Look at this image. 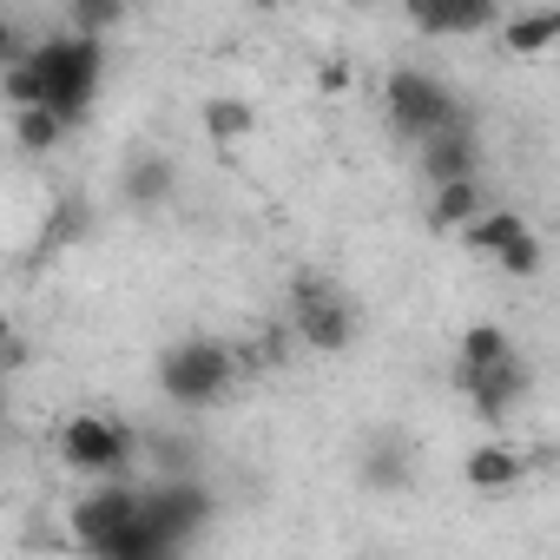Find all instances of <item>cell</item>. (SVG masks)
<instances>
[{
    "mask_svg": "<svg viewBox=\"0 0 560 560\" xmlns=\"http://www.w3.org/2000/svg\"><path fill=\"white\" fill-rule=\"evenodd\" d=\"M27 67L40 73V106H54L67 126H80L100 100V73H106V40L100 34H54L27 47Z\"/></svg>",
    "mask_w": 560,
    "mask_h": 560,
    "instance_id": "cell-1",
    "label": "cell"
},
{
    "mask_svg": "<svg viewBox=\"0 0 560 560\" xmlns=\"http://www.w3.org/2000/svg\"><path fill=\"white\" fill-rule=\"evenodd\" d=\"M237 383V350L218 337H178L159 357V389L178 409H218Z\"/></svg>",
    "mask_w": 560,
    "mask_h": 560,
    "instance_id": "cell-2",
    "label": "cell"
},
{
    "mask_svg": "<svg viewBox=\"0 0 560 560\" xmlns=\"http://www.w3.org/2000/svg\"><path fill=\"white\" fill-rule=\"evenodd\" d=\"M291 337L317 357H343L357 343V311L330 277H317V270L291 277Z\"/></svg>",
    "mask_w": 560,
    "mask_h": 560,
    "instance_id": "cell-3",
    "label": "cell"
},
{
    "mask_svg": "<svg viewBox=\"0 0 560 560\" xmlns=\"http://www.w3.org/2000/svg\"><path fill=\"white\" fill-rule=\"evenodd\" d=\"M383 100H389V126H396V139H409V145H422L429 132H442V126L462 119L455 93H448L435 73H422V67H396L389 86H383Z\"/></svg>",
    "mask_w": 560,
    "mask_h": 560,
    "instance_id": "cell-4",
    "label": "cell"
},
{
    "mask_svg": "<svg viewBox=\"0 0 560 560\" xmlns=\"http://www.w3.org/2000/svg\"><path fill=\"white\" fill-rule=\"evenodd\" d=\"M462 244L475 250V257H488V264H501L508 277H534L540 270V237H534V224L521 218V211H475L468 224H462Z\"/></svg>",
    "mask_w": 560,
    "mask_h": 560,
    "instance_id": "cell-5",
    "label": "cell"
},
{
    "mask_svg": "<svg viewBox=\"0 0 560 560\" xmlns=\"http://www.w3.org/2000/svg\"><path fill=\"white\" fill-rule=\"evenodd\" d=\"M60 462H67L73 475H93V481L126 475V468H132V435H126L113 416H73V422L60 429Z\"/></svg>",
    "mask_w": 560,
    "mask_h": 560,
    "instance_id": "cell-6",
    "label": "cell"
},
{
    "mask_svg": "<svg viewBox=\"0 0 560 560\" xmlns=\"http://www.w3.org/2000/svg\"><path fill=\"white\" fill-rule=\"evenodd\" d=\"M211 508H218V501H211V488H198L191 475H172V481L139 488V514L165 534V547H172V553H178V547L211 521Z\"/></svg>",
    "mask_w": 560,
    "mask_h": 560,
    "instance_id": "cell-7",
    "label": "cell"
},
{
    "mask_svg": "<svg viewBox=\"0 0 560 560\" xmlns=\"http://www.w3.org/2000/svg\"><path fill=\"white\" fill-rule=\"evenodd\" d=\"M132 514H139V481L106 475L100 488H86V494L73 501V540H80L86 553H106V540H113Z\"/></svg>",
    "mask_w": 560,
    "mask_h": 560,
    "instance_id": "cell-8",
    "label": "cell"
},
{
    "mask_svg": "<svg viewBox=\"0 0 560 560\" xmlns=\"http://www.w3.org/2000/svg\"><path fill=\"white\" fill-rule=\"evenodd\" d=\"M455 383H462V396L475 402L481 422H508L527 402V363H521V350L501 357V363H481V370H455Z\"/></svg>",
    "mask_w": 560,
    "mask_h": 560,
    "instance_id": "cell-9",
    "label": "cell"
},
{
    "mask_svg": "<svg viewBox=\"0 0 560 560\" xmlns=\"http://www.w3.org/2000/svg\"><path fill=\"white\" fill-rule=\"evenodd\" d=\"M402 21L435 40H462V34H488L501 21V8L494 0H402Z\"/></svg>",
    "mask_w": 560,
    "mask_h": 560,
    "instance_id": "cell-10",
    "label": "cell"
},
{
    "mask_svg": "<svg viewBox=\"0 0 560 560\" xmlns=\"http://www.w3.org/2000/svg\"><path fill=\"white\" fill-rule=\"evenodd\" d=\"M422 178L429 185H442V178H481V145H475L468 119H455V126H442V132L422 139Z\"/></svg>",
    "mask_w": 560,
    "mask_h": 560,
    "instance_id": "cell-11",
    "label": "cell"
},
{
    "mask_svg": "<svg viewBox=\"0 0 560 560\" xmlns=\"http://www.w3.org/2000/svg\"><path fill=\"white\" fill-rule=\"evenodd\" d=\"M462 475H468V488H475V494H508V488H521L527 455H521L514 442H481V448L462 462Z\"/></svg>",
    "mask_w": 560,
    "mask_h": 560,
    "instance_id": "cell-12",
    "label": "cell"
},
{
    "mask_svg": "<svg viewBox=\"0 0 560 560\" xmlns=\"http://www.w3.org/2000/svg\"><path fill=\"white\" fill-rule=\"evenodd\" d=\"M357 475H363V488H376V494H402V488H409V475H416L409 442H402V435H376V442L363 448Z\"/></svg>",
    "mask_w": 560,
    "mask_h": 560,
    "instance_id": "cell-13",
    "label": "cell"
},
{
    "mask_svg": "<svg viewBox=\"0 0 560 560\" xmlns=\"http://www.w3.org/2000/svg\"><path fill=\"white\" fill-rule=\"evenodd\" d=\"M553 40H560V8H527V14H508V27H501V47L514 60H534Z\"/></svg>",
    "mask_w": 560,
    "mask_h": 560,
    "instance_id": "cell-14",
    "label": "cell"
},
{
    "mask_svg": "<svg viewBox=\"0 0 560 560\" xmlns=\"http://www.w3.org/2000/svg\"><path fill=\"white\" fill-rule=\"evenodd\" d=\"M178 191V165L165 159V152H139L132 165H126V198L139 205V211H152V205H165Z\"/></svg>",
    "mask_w": 560,
    "mask_h": 560,
    "instance_id": "cell-15",
    "label": "cell"
},
{
    "mask_svg": "<svg viewBox=\"0 0 560 560\" xmlns=\"http://www.w3.org/2000/svg\"><path fill=\"white\" fill-rule=\"evenodd\" d=\"M205 139L211 145H244L250 132H257V106L250 100H237V93H218V100H205Z\"/></svg>",
    "mask_w": 560,
    "mask_h": 560,
    "instance_id": "cell-16",
    "label": "cell"
},
{
    "mask_svg": "<svg viewBox=\"0 0 560 560\" xmlns=\"http://www.w3.org/2000/svg\"><path fill=\"white\" fill-rule=\"evenodd\" d=\"M73 126L54 113V106H14V145L27 152V159H47V152H60V139H67Z\"/></svg>",
    "mask_w": 560,
    "mask_h": 560,
    "instance_id": "cell-17",
    "label": "cell"
},
{
    "mask_svg": "<svg viewBox=\"0 0 560 560\" xmlns=\"http://www.w3.org/2000/svg\"><path fill=\"white\" fill-rule=\"evenodd\" d=\"M475 211H481V178H442L435 205H429V224L435 231H462Z\"/></svg>",
    "mask_w": 560,
    "mask_h": 560,
    "instance_id": "cell-18",
    "label": "cell"
},
{
    "mask_svg": "<svg viewBox=\"0 0 560 560\" xmlns=\"http://www.w3.org/2000/svg\"><path fill=\"white\" fill-rule=\"evenodd\" d=\"M501 357H514V337L501 324H468L462 343H455V370H481V363H501Z\"/></svg>",
    "mask_w": 560,
    "mask_h": 560,
    "instance_id": "cell-19",
    "label": "cell"
},
{
    "mask_svg": "<svg viewBox=\"0 0 560 560\" xmlns=\"http://www.w3.org/2000/svg\"><path fill=\"white\" fill-rule=\"evenodd\" d=\"M67 8H73V34H100V40L126 21V0H67Z\"/></svg>",
    "mask_w": 560,
    "mask_h": 560,
    "instance_id": "cell-20",
    "label": "cell"
},
{
    "mask_svg": "<svg viewBox=\"0 0 560 560\" xmlns=\"http://www.w3.org/2000/svg\"><path fill=\"white\" fill-rule=\"evenodd\" d=\"M27 47H34V40L14 27V14H8V8H0V67H8V60H21Z\"/></svg>",
    "mask_w": 560,
    "mask_h": 560,
    "instance_id": "cell-21",
    "label": "cell"
},
{
    "mask_svg": "<svg viewBox=\"0 0 560 560\" xmlns=\"http://www.w3.org/2000/svg\"><path fill=\"white\" fill-rule=\"evenodd\" d=\"M317 86H324V93H350V67H343V60H324V67H317Z\"/></svg>",
    "mask_w": 560,
    "mask_h": 560,
    "instance_id": "cell-22",
    "label": "cell"
},
{
    "mask_svg": "<svg viewBox=\"0 0 560 560\" xmlns=\"http://www.w3.org/2000/svg\"><path fill=\"white\" fill-rule=\"evenodd\" d=\"M8 337H14V330H8V317H0V350H8Z\"/></svg>",
    "mask_w": 560,
    "mask_h": 560,
    "instance_id": "cell-23",
    "label": "cell"
}]
</instances>
